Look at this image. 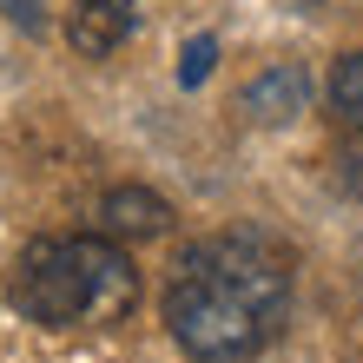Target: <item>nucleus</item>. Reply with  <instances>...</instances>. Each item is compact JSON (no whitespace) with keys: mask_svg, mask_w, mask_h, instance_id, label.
Returning a JSON list of instances; mask_svg holds the SVG:
<instances>
[{"mask_svg":"<svg viewBox=\"0 0 363 363\" xmlns=\"http://www.w3.org/2000/svg\"><path fill=\"white\" fill-rule=\"evenodd\" d=\"M291 324V251L264 231H211L165 277V330L191 363H251Z\"/></svg>","mask_w":363,"mask_h":363,"instance_id":"obj_1","label":"nucleus"},{"mask_svg":"<svg viewBox=\"0 0 363 363\" xmlns=\"http://www.w3.org/2000/svg\"><path fill=\"white\" fill-rule=\"evenodd\" d=\"M7 304L40 330H106L125 324L139 304V271L133 251L106 231H60L33 238L7 264Z\"/></svg>","mask_w":363,"mask_h":363,"instance_id":"obj_2","label":"nucleus"},{"mask_svg":"<svg viewBox=\"0 0 363 363\" xmlns=\"http://www.w3.org/2000/svg\"><path fill=\"white\" fill-rule=\"evenodd\" d=\"M145 7L152 0H73L67 13V40L79 60H113L125 40L145 27Z\"/></svg>","mask_w":363,"mask_h":363,"instance_id":"obj_3","label":"nucleus"},{"mask_svg":"<svg viewBox=\"0 0 363 363\" xmlns=\"http://www.w3.org/2000/svg\"><path fill=\"white\" fill-rule=\"evenodd\" d=\"M330 125L344 145V179L363 191V53H344L330 67Z\"/></svg>","mask_w":363,"mask_h":363,"instance_id":"obj_4","label":"nucleus"},{"mask_svg":"<svg viewBox=\"0 0 363 363\" xmlns=\"http://www.w3.org/2000/svg\"><path fill=\"white\" fill-rule=\"evenodd\" d=\"M172 225V205L159 199V191H145V185H119V191H106L99 199V231L106 238H159V231Z\"/></svg>","mask_w":363,"mask_h":363,"instance_id":"obj_5","label":"nucleus"},{"mask_svg":"<svg viewBox=\"0 0 363 363\" xmlns=\"http://www.w3.org/2000/svg\"><path fill=\"white\" fill-rule=\"evenodd\" d=\"M304 93H311L304 67H271V73H258V79L245 86V113L264 119V125H277V119L304 113Z\"/></svg>","mask_w":363,"mask_h":363,"instance_id":"obj_6","label":"nucleus"},{"mask_svg":"<svg viewBox=\"0 0 363 363\" xmlns=\"http://www.w3.org/2000/svg\"><path fill=\"white\" fill-rule=\"evenodd\" d=\"M211 60H218V40H211V33H199V40H191V47H185V67H179V86H199V79L211 73Z\"/></svg>","mask_w":363,"mask_h":363,"instance_id":"obj_7","label":"nucleus"}]
</instances>
